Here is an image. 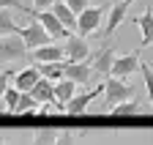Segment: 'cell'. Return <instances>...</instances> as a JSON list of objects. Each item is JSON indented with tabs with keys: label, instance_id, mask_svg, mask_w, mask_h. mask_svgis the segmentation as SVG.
I'll list each match as a JSON object with an SVG mask.
<instances>
[{
	"label": "cell",
	"instance_id": "6da1fadb",
	"mask_svg": "<svg viewBox=\"0 0 153 145\" xmlns=\"http://www.w3.org/2000/svg\"><path fill=\"white\" fill-rule=\"evenodd\" d=\"M109 8H112V0L109 3H101V6H88L79 16H76V33L79 36H93L96 30H99V25L104 22V16L109 14Z\"/></svg>",
	"mask_w": 153,
	"mask_h": 145
},
{
	"label": "cell",
	"instance_id": "7a4b0ae2",
	"mask_svg": "<svg viewBox=\"0 0 153 145\" xmlns=\"http://www.w3.org/2000/svg\"><path fill=\"white\" fill-rule=\"evenodd\" d=\"M104 85H107V88H104V107H107V110H115L118 104L134 99V85H128V82H123V80L107 77Z\"/></svg>",
	"mask_w": 153,
	"mask_h": 145
},
{
	"label": "cell",
	"instance_id": "3957f363",
	"mask_svg": "<svg viewBox=\"0 0 153 145\" xmlns=\"http://www.w3.org/2000/svg\"><path fill=\"white\" fill-rule=\"evenodd\" d=\"M115 60H118V49H115V44L101 41V47L90 55V60H88V63L93 66V74H96V77H109V74H112Z\"/></svg>",
	"mask_w": 153,
	"mask_h": 145
},
{
	"label": "cell",
	"instance_id": "277c9868",
	"mask_svg": "<svg viewBox=\"0 0 153 145\" xmlns=\"http://www.w3.org/2000/svg\"><path fill=\"white\" fill-rule=\"evenodd\" d=\"M30 60V49L22 41V36H0V63Z\"/></svg>",
	"mask_w": 153,
	"mask_h": 145
},
{
	"label": "cell",
	"instance_id": "5b68a950",
	"mask_svg": "<svg viewBox=\"0 0 153 145\" xmlns=\"http://www.w3.org/2000/svg\"><path fill=\"white\" fill-rule=\"evenodd\" d=\"M19 36H22V41L27 44L30 52H33V49H41V47H47V44H52V36L44 30V25L38 22V19H33V16H30V22L22 28V33H19Z\"/></svg>",
	"mask_w": 153,
	"mask_h": 145
},
{
	"label": "cell",
	"instance_id": "8992f818",
	"mask_svg": "<svg viewBox=\"0 0 153 145\" xmlns=\"http://www.w3.org/2000/svg\"><path fill=\"white\" fill-rule=\"evenodd\" d=\"M30 16L44 25V30L52 36V41H63V39H68V36H71V30H68L60 19H57L52 11H33V8H30Z\"/></svg>",
	"mask_w": 153,
	"mask_h": 145
},
{
	"label": "cell",
	"instance_id": "52a82bcc",
	"mask_svg": "<svg viewBox=\"0 0 153 145\" xmlns=\"http://www.w3.org/2000/svg\"><path fill=\"white\" fill-rule=\"evenodd\" d=\"M134 3V0H115L112 8H109V19H107V28L101 33V41H109V36L118 30L123 22H128V6Z\"/></svg>",
	"mask_w": 153,
	"mask_h": 145
},
{
	"label": "cell",
	"instance_id": "ba28073f",
	"mask_svg": "<svg viewBox=\"0 0 153 145\" xmlns=\"http://www.w3.org/2000/svg\"><path fill=\"white\" fill-rule=\"evenodd\" d=\"M63 52H66V58L74 60V63H85V60H90V55H93V49H90L88 39H85V36H79V33H76V36H68V39H66Z\"/></svg>",
	"mask_w": 153,
	"mask_h": 145
},
{
	"label": "cell",
	"instance_id": "9c48e42d",
	"mask_svg": "<svg viewBox=\"0 0 153 145\" xmlns=\"http://www.w3.org/2000/svg\"><path fill=\"white\" fill-rule=\"evenodd\" d=\"M93 66L85 60V63H74V60H68L66 66H63V80H71V82H76L79 88H88L90 82H93Z\"/></svg>",
	"mask_w": 153,
	"mask_h": 145
},
{
	"label": "cell",
	"instance_id": "30bf717a",
	"mask_svg": "<svg viewBox=\"0 0 153 145\" xmlns=\"http://www.w3.org/2000/svg\"><path fill=\"white\" fill-rule=\"evenodd\" d=\"M140 63H142V60H140V49L126 52V55H118V60H115L109 77H115V80H126V77H131L134 71L140 68Z\"/></svg>",
	"mask_w": 153,
	"mask_h": 145
},
{
	"label": "cell",
	"instance_id": "8fae6325",
	"mask_svg": "<svg viewBox=\"0 0 153 145\" xmlns=\"http://www.w3.org/2000/svg\"><path fill=\"white\" fill-rule=\"evenodd\" d=\"M104 88H107V85H104V82H99V85H93L90 90H82V93H76V96L66 104V112H68V115H82V112L88 110V104H90L96 96H101V93H104Z\"/></svg>",
	"mask_w": 153,
	"mask_h": 145
},
{
	"label": "cell",
	"instance_id": "7c38bea8",
	"mask_svg": "<svg viewBox=\"0 0 153 145\" xmlns=\"http://www.w3.org/2000/svg\"><path fill=\"white\" fill-rule=\"evenodd\" d=\"M63 58H66L63 44H57V41H52V44H47L41 49H33L30 52V60L33 63H60Z\"/></svg>",
	"mask_w": 153,
	"mask_h": 145
},
{
	"label": "cell",
	"instance_id": "4fadbf2b",
	"mask_svg": "<svg viewBox=\"0 0 153 145\" xmlns=\"http://www.w3.org/2000/svg\"><path fill=\"white\" fill-rule=\"evenodd\" d=\"M38 80H41L38 66H27V68H22V71L14 74V88L19 90V93H30V90L38 85Z\"/></svg>",
	"mask_w": 153,
	"mask_h": 145
},
{
	"label": "cell",
	"instance_id": "5bb4252c",
	"mask_svg": "<svg viewBox=\"0 0 153 145\" xmlns=\"http://www.w3.org/2000/svg\"><path fill=\"white\" fill-rule=\"evenodd\" d=\"M128 25H140V30H142V49L153 44V6H148L140 16H131Z\"/></svg>",
	"mask_w": 153,
	"mask_h": 145
},
{
	"label": "cell",
	"instance_id": "9a60e30c",
	"mask_svg": "<svg viewBox=\"0 0 153 145\" xmlns=\"http://www.w3.org/2000/svg\"><path fill=\"white\" fill-rule=\"evenodd\" d=\"M33 93V99L38 101V104H49V101H55V82H49V80H38V85L30 90Z\"/></svg>",
	"mask_w": 153,
	"mask_h": 145
},
{
	"label": "cell",
	"instance_id": "2e32d148",
	"mask_svg": "<svg viewBox=\"0 0 153 145\" xmlns=\"http://www.w3.org/2000/svg\"><path fill=\"white\" fill-rule=\"evenodd\" d=\"M52 14H55V16H57V19H60L68 30H76V14L66 6V0H57L55 8H52Z\"/></svg>",
	"mask_w": 153,
	"mask_h": 145
},
{
	"label": "cell",
	"instance_id": "e0dca14e",
	"mask_svg": "<svg viewBox=\"0 0 153 145\" xmlns=\"http://www.w3.org/2000/svg\"><path fill=\"white\" fill-rule=\"evenodd\" d=\"M76 82H71V80H60V82H55V99L57 101H63V104H68L74 96H76Z\"/></svg>",
	"mask_w": 153,
	"mask_h": 145
},
{
	"label": "cell",
	"instance_id": "ac0fdd59",
	"mask_svg": "<svg viewBox=\"0 0 153 145\" xmlns=\"http://www.w3.org/2000/svg\"><path fill=\"white\" fill-rule=\"evenodd\" d=\"M115 118H126V115H140V112H145V104L140 101V99H131V101H123V104H118L115 110H109Z\"/></svg>",
	"mask_w": 153,
	"mask_h": 145
},
{
	"label": "cell",
	"instance_id": "d6986e66",
	"mask_svg": "<svg viewBox=\"0 0 153 145\" xmlns=\"http://www.w3.org/2000/svg\"><path fill=\"white\" fill-rule=\"evenodd\" d=\"M38 66V71H41V77L44 80H49V82H60L63 80V60L60 63H36Z\"/></svg>",
	"mask_w": 153,
	"mask_h": 145
},
{
	"label": "cell",
	"instance_id": "ffe728a7",
	"mask_svg": "<svg viewBox=\"0 0 153 145\" xmlns=\"http://www.w3.org/2000/svg\"><path fill=\"white\" fill-rule=\"evenodd\" d=\"M19 33H22V28H19V25L14 22L11 11L0 8V36H19Z\"/></svg>",
	"mask_w": 153,
	"mask_h": 145
},
{
	"label": "cell",
	"instance_id": "44dd1931",
	"mask_svg": "<svg viewBox=\"0 0 153 145\" xmlns=\"http://www.w3.org/2000/svg\"><path fill=\"white\" fill-rule=\"evenodd\" d=\"M38 107H41V104L33 99V93H22L14 112H16V115H38Z\"/></svg>",
	"mask_w": 153,
	"mask_h": 145
},
{
	"label": "cell",
	"instance_id": "7402d4cb",
	"mask_svg": "<svg viewBox=\"0 0 153 145\" xmlns=\"http://www.w3.org/2000/svg\"><path fill=\"white\" fill-rule=\"evenodd\" d=\"M57 137H60V132H57V129H36L33 145H55Z\"/></svg>",
	"mask_w": 153,
	"mask_h": 145
},
{
	"label": "cell",
	"instance_id": "603a6c76",
	"mask_svg": "<svg viewBox=\"0 0 153 145\" xmlns=\"http://www.w3.org/2000/svg\"><path fill=\"white\" fill-rule=\"evenodd\" d=\"M19 96H22V93H19V90L11 85V88L6 90V96H3V110L14 112V110H16V104H19Z\"/></svg>",
	"mask_w": 153,
	"mask_h": 145
},
{
	"label": "cell",
	"instance_id": "cb8c5ba5",
	"mask_svg": "<svg viewBox=\"0 0 153 145\" xmlns=\"http://www.w3.org/2000/svg\"><path fill=\"white\" fill-rule=\"evenodd\" d=\"M140 74H142V82L148 88V96H150V104H153V68H150V63H140Z\"/></svg>",
	"mask_w": 153,
	"mask_h": 145
},
{
	"label": "cell",
	"instance_id": "d4e9b609",
	"mask_svg": "<svg viewBox=\"0 0 153 145\" xmlns=\"http://www.w3.org/2000/svg\"><path fill=\"white\" fill-rule=\"evenodd\" d=\"M11 77H14V71H0V112H3V96H6V90L11 88L8 82H11Z\"/></svg>",
	"mask_w": 153,
	"mask_h": 145
},
{
	"label": "cell",
	"instance_id": "484cf974",
	"mask_svg": "<svg viewBox=\"0 0 153 145\" xmlns=\"http://www.w3.org/2000/svg\"><path fill=\"white\" fill-rule=\"evenodd\" d=\"M0 8H6V11H11V8H14V11H22V14H27V16H30V8L22 3V0H0Z\"/></svg>",
	"mask_w": 153,
	"mask_h": 145
},
{
	"label": "cell",
	"instance_id": "4316f807",
	"mask_svg": "<svg viewBox=\"0 0 153 145\" xmlns=\"http://www.w3.org/2000/svg\"><path fill=\"white\" fill-rule=\"evenodd\" d=\"M66 6H68V8H71L76 16H79V14H82V11L90 6V0H66Z\"/></svg>",
	"mask_w": 153,
	"mask_h": 145
},
{
	"label": "cell",
	"instance_id": "83f0119b",
	"mask_svg": "<svg viewBox=\"0 0 153 145\" xmlns=\"http://www.w3.org/2000/svg\"><path fill=\"white\" fill-rule=\"evenodd\" d=\"M55 145H76V134L66 129V132H60V137H57V142H55Z\"/></svg>",
	"mask_w": 153,
	"mask_h": 145
},
{
	"label": "cell",
	"instance_id": "f1b7e54d",
	"mask_svg": "<svg viewBox=\"0 0 153 145\" xmlns=\"http://www.w3.org/2000/svg\"><path fill=\"white\" fill-rule=\"evenodd\" d=\"M57 0H33V11H52Z\"/></svg>",
	"mask_w": 153,
	"mask_h": 145
},
{
	"label": "cell",
	"instance_id": "f546056e",
	"mask_svg": "<svg viewBox=\"0 0 153 145\" xmlns=\"http://www.w3.org/2000/svg\"><path fill=\"white\" fill-rule=\"evenodd\" d=\"M0 145H8V140H6V137H3V134H0Z\"/></svg>",
	"mask_w": 153,
	"mask_h": 145
}]
</instances>
